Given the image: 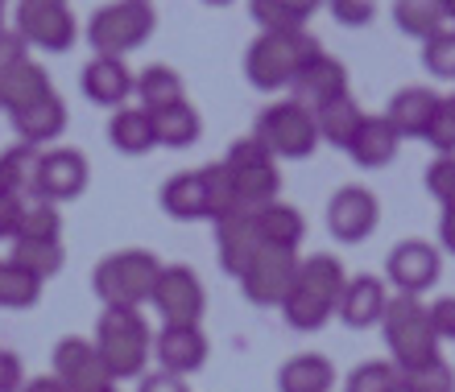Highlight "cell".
<instances>
[{
	"label": "cell",
	"instance_id": "484cf974",
	"mask_svg": "<svg viewBox=\"0 0 455 392\" xmlns=\"http://www.w3.org/2000/svg\"><path fill=\"white\" fill-rule=\"evenodd\" d=\"M315 124H319V137H323L327 145H336V149H352V141H356L364 116H360V107H356V99L352 96H336V99H327V104L315 107Z\"/></svg>",
	"mask_w": 455,
	"mask_h": 392
},
{
	"label": "cell",
	"instance_id": "d4e9b609",
	"mask_svg": "<svg viewBox=\"0 0 455 392\" xmlns=\"http://www.w3.org/2000/svg\"><path fill=\"white\" fill-rule=\"evenodd\" d=\"M12 129H17L21 145H34L37 149V145L54 141V137L67 129V104H62L59 96H46L42 104L17 112V116H12Z\"/></svg>",
	"mask_w": 455,
	"mask_h": 392
},
{
	"label": "cell",
	"instance_id": "e0dca14e",
	"mask_svg": "<svg viewBox=\"0 0 455 392\" xmlns=\"http://www.w3.org/2000/svg\"><path fill=\"white\" fill-rule=\"evenodd\" d=\"M294 99L299 104H307L315 112L319 104H327V99H336V96H347V71H344V62L331 59V54H315L307 67L299 71V79H294Z\"/></svg>",
	"mask_w": 455,
	"mask_h": 392
},
{
	"label": "cell",
	"instance_id": "5bb4252c",
	"mask_svg": "<svg viewBox=\"0 0 455 392\" xmlns=\"http://www.w3.org/2000/svg\"><path fill=\"white\" fill-rule=\"evenodd\" d=\"M439 269H443V261H439V252H435L427 239H402V244L389 252V261H385L389 281L406 297L431 289L435 281H439Z\"/></svg>",
	"mask_w": 455,
	"mask_h": 392
},
{
	"label": "cell",
	"instance_id": "4dcf8cb0",
	"mask_svg": "<svg viewBox=\"0 0 455 392\" xmlns=\"http://www.w3.org/2000/svg\"><path fill=\"white\" fill-rule=\"evenodd\" d=\"M331 384H336V368L323 356H294L277 372L282 392H327Z\"/></svg>",
	"mask_w": 455,
	"mask_h": 392
},
{
	"label": "cell",
	"instance_id": "52a82bcc",
	"mask_svg": "<svg viewBox=\"0 0 455 392\" xmlns=\"http://www.w3.org/2000/svg\"><path fill=\"white\" fill-rule=\"evenodd\" d=\"M228 169H232V182H236V207L240 211H261L269 202H277L282 191V174H277L274 157L257 137H244L228 149Z\"/></svg>",
	"mask_w": 455,
	"mask_h": 392
},
{
	"label": "cell",
	"instance_id": "9f6ffc18",
	"mask_svg": "<svg viewBox=\"0 0 455 392\" xmlns=\"http://www.w3.org/2000/svg\"><path fill=\"white\" fill-rule=\"evenodd\" d=\"M0 34H4V4H0Z\"/></svg>",
	"mask_w": 455,
	"mask_h": 392
},
{
	"label": "cell",
	"instance_id": "7c38bea8",
	"mask_svg": "<svg viewBox=\"0 0 455 392\" xmlns=\"http://www.w3.org/2000/svg\"><path fill=\"white\" fill-rule=\"evenodd\" d=\"M87 186V161L79 149H50L37 157L34 194L42 202H71Z\"/></svg>",
	"mask_w": 455,
	"mask_h": 392
},
{
	"label": "cell",
	"instance_id": "f6af8a7d",
	"mask_svg": "<svg viewBox=\"0 0 455 392\" xmlns=\"http://www.w3.org/2000/svg\"><path fill=\"white\" fill-rule=\"evenodd\" d=\"M21 215H25L21 194H0V239L21 236Z\"/></svg>",
	"mask_w": 455,
	"mask_h": 392
},
{
	"label": "cell",
	"instance_id": "4fadbf2b",
	"mask_svg": "<svg viewBox=\"0 0 455 392\" xmlns=\"http://www.w3.org/2000/svg\"><path fill=\"white\" fill-rule=\"evenodd\" d=\"M377 219H381V207H377V199H372L369 191H360V186H344V191H336L331 202H327V227H331V236H336L339 244L369 239Z\"/></svg>",
	"mask_w": 455,
	"mask_h": 392
},
{
	"label": "cell",
	"instance_id": "ba28073f",
	"mask_svg": "<svg viewBox=\"0 0 455 392\" xmlns=\"http://www.w3.org/2000/svg\"><path fill=\"white\" fill-rule=\"evenodd\" d=\"M299 256L282 248H261L249 261V269L240 273V289L252 306H282L299 281Z\"/></svg>",
	"mask_w": 455,
	"mask_h": 392
},
{
	"label": "cell",
	"instance_id": "f5cc1de1",
	"mask_svg": "<svg viewBox=\"0 0 455 392\" xmlns=\"http://www.w3.org/2000/svg\"><path fill=\"white\" fill-rule=\"evenodd\" d=\"M0 194H21V186H17V178H12V169L4 157H0Z\"/></svg>",
	"mask_w": 455,
	"mask_h": 392
},
{
	"label": "cell",
	"instance_id": "7402d4cb",
	"mask_svg": "<svg viewBox=\"0 0 455 392\" xmlns=\"http://www.w3.org/2000/svg\"><path fill=\"white\" fill-rule=\"evenodd\" d=\"M46 96H54V87H50V74L37 67V62L25 59L21 67H12L9 79H4V87H0V107L9 112V116H17V112H25V107L42 104Z\"/></svg>",
	"mask_w": 455,
	"mask_h": 392
},
{
	"label": "cell",
	"instance_id": "83f0119b",
	"mask_svg": "<svg viewBox=\"0 0 455 392\" xmlns=\"http://www.w3.org/2000/svg\"><path fill=\"white\" fill-rule=\"evenodd\" d=\"M294 286L315 297H323L327 306H339V294H344V286H347L344 264H339L336 256H307V261L299 264V281H294Z\"/></svg>",
	"mask_w": 455,
	"mask_h": 392
},
{
	"label": "cell",
	"instance_id": "db71d44e",
	"mask_svg": "<svg viewBox=\"0 0 455 392\" xmlns=\"http://www.w3.org/2000/svg\"><path fill=\"white\" fill-rule=\"evenodd\" d=\"M443 12H447V25L455 29V0H443Z\"/></svg>",
	"mask_w": 455,
	"mask_h": 392
},
{
	"label": "cell",
	"instance_id": "ac0fdd59",
	"mask_svg": "<svg viewBox=\"0 0 455 392\" xmlns=\"http://www.w3.org/2000/svg\"><path fill=\"white\" fill-rule=\"evenodd\" d=\"M132 87H137V79H132L129 67L120 59L96 54V59L84 67V96L100 107H124V99L132 96Z\"/></svg>",
	"mask_w": 455,
	"mask_h": 392
},
{
	"label": "cell",
	"instance_id": "9c48e42d",
	"mask_svg": "<svg viewBox=\"0 0 455 392\" xmlns=\"http://www.w3.org/2000/svg\"><path fill=\"white\" fill-rule=\"evenodd\" d=\"M154 306L166 326H199V318H204V310H207L204 281L191 269L170 264V269H162V277H157V286H154Z\"/></svg>",
	"mask_w": 455,
	"mask_h": 392
},
{
	"label": "cell",
	"instance_id": "8992f818",
	"mask_svg": "<svg viewBox=\"0 0 455 392\" xmlns=\"http://www.w3.org/2000/svg\"><path fill=\"white\" fill-rule=\"evenodd\" d=\"M252 137L269 149V157H294V161H302V157H311L315 145H319V124H315V112L307 104L282 99V104L261 112Z\"/></svg>",
	"mask_w": 455,
	"mask_h": 392
},
{
	"label": "cell",
	"instance_id": "8fae6325",
	"mask_svg": "<svg viewBox=\"0 0 455 392\" xmlns=\"http://www.w3.org/2000/svg\"><path fill=\"white\" fill-rule=\"evenodd\" d=\"M25 46H37L46 54H62L75 46V17L67 4H21L17 9V29Z\"/></svg>",
	"mask_w": 455,
	"mask_h": 392
},
{
	"label": "cell",
	"instance_id": "4316f807",
	"mask_svg": "<svg viewBox=\"0 0 455 392\" xmlns=\"http://www.w3.org/2000/svg\"><path fill=\"white\" fill-rule=\"evenodd\" d=\"M394 25L406 37L431 42L435 34H443L447 29L443 0H394Z\"/></svg>",
	"mask_w": 455,
	"mask_h": 392
},
{
	"label": "cell",
	"instance_id": "6da1fadb",
	"mask_svg": "<svg viewBox=\"0 0 455 392\" xmlns=\"http://www.w3.org/2000/svg\"><path fill=\"white\" fill-rule=\"evenodd\" d=\"M315 54H323V46L307 29H261L244 54V74L257 91H282L294 87L299 71Z\"/></svg>",
	"mask_w": 455,
	"mask_h": 392
},
{
	"label": "cell",
	"instance_id": "94428289",
	"mask_svg": "<svg viewBox=\"0 0 455 392\" xmlns=\"http://www.w3.org/2000/svg\"><path fill=\"white\" fill-rule=\"evenodd\" d=\"M112 392H116V388H112Z\"/></svg>",
	"mask_w": 455,
	"mask_h": 392
},
{
	"label": "cell",
	"instance_id": "680465c9",
	"mask_svg": "<svg viewBox=\"0 0 455 392\" xmlns=\"http://www.w3.org/2000/svg\"><path fill=\"white\" fill-rule=\"evenodd\" d=\"M0 4H4V0H0Z\"/></svg>",
	"mask_w": 455,
	"mask_h": 392
},
{
	"label": "cell",
	"instance_id": "8d00e7d4",
	"mask_svg": "<svg viewBox=\"0 0 455 392\" xmlns=\"http://www.w3.org/2000/svg\"><path fill=\"white\" fill-rule=\"evenodd\" d=\"M402 392H455V372L447 359H422L414 368H402Z\"/></svg>",
	"mask_w": 455,
	"mask_h": 392
},
{
	"label": "cell",
	"instance_id": "e575fe53",
	"mask_svg": "<svg viewBox=\"0 0 455 392\" xmlns=\"http://www.w3.org/2000/svg\"><path fill=\"white\" fill-rule=\"evenodd\" d=\"M42 297V281L17 269L12 261L0 264V310H29Z\"/></svg>",
	"mask_w": 455,
	"mask_h": 392
},
{
	"label": "cell",
	"instance_id": "277c9868",
	"mask_svg": "<svg viewBox=\"0 0 455 392\" xmlns=\"http://www.w3.org/2000/svg\"><path fill=\"white\" fill-rule=\"evenodd\" d=\"M381 331H385V347L394 351L397 368H414L422 359L439 356V334H435L431 310L422 306L419 297H406V294L389 297V306L381 314Z\"/></svg>",
	"mask_w": 455,
	"mask_h": 392
},
{
	"label": "cell",
	"instance_id": "d6986e66",
	"mask_svg": "<svg viewBox=\"0 0 455 392\" xmlns=\"http://www.w3.org/2000/svg\"><path fill=\"white\" fill-rule=\"evenodd\" d=\"M385 306H389V294H385V286L377 281V277H352L344 286V294H339V318L347 322V326H356V331H364V326H372V322H381Z\"/></svg>",
	"mask_w": 455,
	"mask_h": 392
},
{
	"label": "cell",
	"instance_id": "816d5d0a",
	"mask_svg": "<svg viewBox=\"0 0 455 392\" xmlns=\"http://www.w3.org/2000/svg\"><path fill=\"white\" fill-rule=\"evenodd\" d=\"M439 239H443V248L455 256V211H443V223H439Z\"/></svg>",
	"mask_w": 455,
	"mask_h": 392
},
{
	"label": "cell",
	"instance_id": "1f68e13d",
	"mask_svg": "<svg viewBox=\"0 0 455 392\" xmlns=\"http://www.w3.org/2000/svg\"><path fill=\"white\" fill-rule=\"evenodd\" d=\"M9 261L25 273H34L42 286H46L50 277L62 269L67 261V252H62V239H12V252Z\"/></svg>",
	"mask_w": 455,
	"mask_h": 392
},
{
	"label": "cell",
	"instance_id": "9a60e30c",
	"mask_svg": "<svg viewBox=\"0 0 455 392\" xmlns=\"http://www.w3.org/2000/svg\"><path fill=\"white\" fill-rule=\"evenodd\" d=\"M216 244H220V269L240 281V273L249 269V261L261 252V236H257V219L252 211H228L216 219Z\"/></svg>",
	"mask_w": 455,
	"mask_h": 392
},
{
	"label": "cell",
	"instance_id": "f546056e",
	"mask_svg": "<svg viewBox=\"0 0 455 392\" xmlns=\"http://www.w3.org/2000/svg\"><path fill=\"white\" fill-rule=\"evenodd\" d=\"M162 211L174 219H212L207 215V191L199 174H174L162 186Z\"/></svg>",
	"mask_w": 455,
	"mask_h": 392
},
{
	"label": "cell",
	"instance_id": "11a10c76",
	"mask_svg": "<svg viewBox=\"0 0 455 392\" xmlns=\"http://www.w3.org/2000/svg\"><path fill=\"white\" fill-rule=\"evenodd\" d=\"M21 4H67V0H21Z\"/></svg>",
	"mask_w": 455,
	"mask_h": 392
},
{
	"label": "cell",
	"instance_id": "c3c4849f",
	"mask_svg": "<svg viewBox=\"0 0 455 392\" xmlns=\"http://www.w3.org/2000/svg\"><path fill=\"white\" fill-rule=\"evenodd\" d=\"M431 322L439 339H455V297H439L431 306Z\"/></svg>",
	"mask_w": 455,
	"mask_h": 392
},
{
	"label": "cell",
	"instance_id": "3957f363",
	"mask_svg": "<svg viewBox=\"0 0 455 392\" xmlns=\"http://www.w3.org/2000/svg\"><path fill=\"white\" fill-rule=\"evenodd\" d=\"M96 351H100V359H104V368L112 372V380L141 376L145 359L154 351L149 322H145L137 310L104 306V314H100V322H96Z\"/></svg>",
	"mask_w": 455,
	"mask_h": 392
},
{
	"label": "cell",
	"instance_id": "91938a15",
	"mask_svg": "<svg viewBox=\"0 0 455 392\" xmlns=\"http://www.w3.org/2000/svg\"><path fill=\"white\" fill-rule=\"evenodd\" d=\"M0 264H4V261H0Z\"/></svg>",
	"mask_w": 455,
	"mask_h": 392
},
{
	"label": "cell",
	"instance_id": "f1b7e54d",
	"mask_svg": "<svg viewBox=\"0 0 455 392\" xmlns=\"http://www.w3.org/2000/svg\"><path fill=\"white\" fill-rule=\"evenodd\" d=\"M182 74L174 67H149V71L137 74V87H132V96L141 99L145 112H162V107H174L182 104Z\"/></svg>",
	"mask_w": 455,
	"mask_h": 392
},
{
	"label": "cell",
	"instance_id": "44dd1931",
	"mask_svg": "<svg viewBox=\"0 0 455 392\" xmlns=\"http://www.w3.org/2000/svg\"><path fill=\"white\" fill-rule=\"evenodd\" d=\"M397 145H402V137L394 132V124L385 116H364V124H360V132H356V141H352V161L356 166H364V169H381V166H389L397 157Z\"/></svg>",
	"mask_w": 455,
	"mask_h": 392
},
{
	"label": "cell",
	"instance_id": "836d02e7",
	"mask_svg": "<svg viewBox=\"0 0 455 392\" xmlns=\"http://www.w3.org/2000/svg\"><path fill=\"white\" fill-rule=\"evenodd\" d=\"M249 9L261 29H302L323 9V0H249Z\"/></svg>",
	"mask_w": 455,
	"mask_h": 392
},
{
	"label": "cell",
	"instance_id": "cb8c5ba5",
	"mask_svg": "<svg viewBox=\"0 0 455 392\" xmlns=\"http://www.w3.org/2000/svg\"><path fill=\"white\" fill-rule=\"evenodd\" d=\"M257 219V236H261V248H282V252H294L307 236V223L302 215L286 202H269L261 211L252 215Z\"/></svg>",
	"mask_w": 455,
	"mask_h": 392
},
{
	"label": "cell",
	"instance_id": "7bdbcfd3",
	"mask_svg": "<svg viewBox=\"0 0 455 392\" xmlns=\"http://www.w3.org/2000/svg\"><path fill=\"white\" fill-rule=\"evenodd\" d=\"M427 191L443 202V211H455V157H435L427 169Z\"/></svg>",
	"mask_w": 455,
	"mask_h": 392
},
{
	"label": "cell",
	"instance_id": "d590c367",
	"mask_svg": "<svg viewBox=\"0 0 455 392\" xmlns=\"http://www.w3.org/2000/svg\"><path fill=\"white\" fill-rule=\"evenodd\" d=\"M331 310L336 306H327L323 297H315L307 294V289H290V297L282 302V314H286V322L294 326V331H319L327 318H331Z\"/></svg>",
	"mask_w": 455,
	"mask_h": 392
},
{
	"label": "cell",
	"instance_id": "74e56055",
	"mask_svg": "<svg viewBox=\"0 0 455 392\" xmlns=\"http://www.w3.org/2000/svg\"><path fill=\"white\" fill-rule=\"evenodd\" d=\"M199 178H204V191H207V215L220 219V215L236 211V182H232V169L224 161L216 166H204L199 169Z\"/></svg>",
	"mask_w": 455,
	"mask_h": 392
},
{
	"label": "cell",
	"instance_id": "681fc988",
	"mask_svg": "<svg viewBox=\"0 0 455 392\" xmlns=\"http://www.w3.org/2000/svg\"><path fill=\"white\" fill-rule=\"evenodd\" d=\"M141 392H191L182 376L174 372H154V376H145L141 380Z\"/></svg>",
	"mask_w": 455,
	"mask_h": 392
},
{
	"label": "cell",
	"instance_id": "30bf717a",
	"mask_svg": "<svg viewBox=\"0 0 455 392\" xmlns=\"http://www.w3.org/2000/svg\"><path fill=\"white\" fill-rule=\"evenodd\" d=\"M54 376L67 384V392H112L116 388L112 372L100 359L96 343H87V339H62L54 347Z\"/></svg>",
	"mask_w": 455,
	"mask_h": 392
},
{
	"label": "cell",
	"instance_id": "f35d334b",
	"mask_svg": "<svg viewBox=\"0 0 455 392\" xmlns=\"http://www.w3.org/2000/svg\"><path fill=\"white\" fill-rule=\"evenodd\" d=\"M347 392H402V368L397 364H360L352 376H347Z\"/></svg>",
	"mask_w": 455,
	"mask_h": 392
},
{
	"label": "cell",
	"instance_id": "6f0895ef",
	"mask_svg": "<svg viewBox=\"0 0 455 392\" xmlns=\"http://www.w3.org/2000/svg\"><path fill=\"white\" fill-rule=\"evenodd\" d=\"M204 4H232V0H204Z\"/></svg>",
	"mask_w": 455,
	"mask_h": 392
},
{
	"label": "cell",
	"instance_id": "ee69618b",
	"mask_svg": "<svg viewBox=\"0 0 455 392\" xmlns=\"http://www.w3.org/2000/svg\"><path fill=\"white\" fill-rule=\"evenodd\" d=\"M327 9H331V17L339 25L360 29V25H369L377 17V0H327Z\"/></svg>",
	"mask_w": 455,
	"mask_h": 392
},
{
	"label": "cell",
	"instance_id": "ab89813d",
	"mask_svg": "<svg viewBox=\"0 0 455 392\" xmlns=\"http://www.w3.org/2000/svg\"><path fill=\"white\" fill-rule=\"evenodd\" d=\"M17 239H62V219L54 202H25L21 215V236Z\"/></svg>",
	"mask_w": 455,
	"mask_h": 392
},
{
	"label": "cell",
	"instance_id": "603a6c76",
	"mask_svg": "<svg viewBox=\"0 0 455 392\" xmlns=\"http://www.w3.org/2000/svg\"><path fill=\"white\" fill-rule=\"evenodd\" d=\"M108 141H112V149L124 157L149 153L157 145L154 116H149L145 107H116V116H112V124H108Z\"/></svg>",
	"mask_w": 455,
	"mask_h": 392
},
{
	"label": "cell",
	"instance_id": "ffe728a7",
	"mask_svg": "<svg viewBox=\"0 0 455 392\" xmlns=\"http://www.w3.org/2000/svg\"><path fill=\"white\" fill-rule=\"evenodd\" d=\"M435 107H439V96H435V91H427V87H406V91H397V96L389 99L385 120L394 124L397 137H427Z\"/></svg>",
	"mask_w": 455,
	"mask_h": 392
},
{
	"label": "cell",
	"instance_id": "5b68a950",
	"mask_svg": "<svg viewBox=\"0 0 455 392\" xmlns=\"http://www.w3.org/2000/svg\"><path fill=\"white\" fill-rule=\"evenodd\" d=\"M154 25H157V17L149 9V0H112V4L92 12L87 42L104 59H120V54L145 46L149 34H154Z\"/></svg>",
	"mask_w": 455,
	"mask_h": 392
},
{
	"label": "cell",
	"instance_id": "2e32d148",
	"mask_svg": "<svg viewBox=\"0 0 455 392\" xmlns=\"http://www.w3.org/2000/svg\"><path fill=\"white\" fill-rule=\"evenodd\" d=\"M154 356L162 372L191 376L207 364V339L199 326H162V334L154 339Z\"/></svg>",
	"mask_w": 455,
	"mask_h": 392
},
{
	"label": "cell",
	"instance_id": "60d3db41",
	"mask_svg": "<svg viewBox=\"0 0 455 392\" xmlns=\"http://www.w3.org/2000/svg\"><path fill=\"white\" fill-rule=\"evenodd\" d=\"M422 67L435 79H455V29H443L431 42H422Z\"/></svg>",
	"mask_w": 455,
	"mask_h": 392
},
{
	"label": "cell",
	"instance_id": "7a4b0ae2",
	"mask_svg": "<svg viewBox=\"0 0 455 392\" xmlns=\"http://www.w3.org/2000/svg\"><path fill=\"white\" fill-rule=\"evenodd\" d=\"M162 277L154 252L145 248H129V252H112L96 264L92 273V289L104 306L112 310H137L141 302H154V286Z\"/></svg>",
	"mask_w": 455,
	"mask_h": 392
},
{
	"label": "cell",
	"instance_id": "bcb514c9",
	"mask_svg": "<svg viewBox=\"0 0 455 392\" xmlns=\"http://www.w3.org/2000/svg\"><path fill=\"white\" fill-rule=\"evenodd\" d=\"M21 62H25V42L12 34V29H4V34H0V87H4L12 67H21Z\"/></svg>",
	"mask_w": 455,
	"mask_h": 392
},
{
	"label": "cell",
	"instance_id": "f907efd6",
	"mask_svg": "<svg viewBox=\"0 0 455 392\" xmlns=\"http://www.w3.org/2000/svg\"><path fill=\"white\" fill-rule=\"evenodd\" d=\"M21 392H67V384H62L59 376H37V380H29Z\"/></svg>",
	"mask_w": 455,
	"mask_h": 392
},
{
	"label": "cell",
	"instance_id": "b9f144b4",
	"mask_svg": "<svg viewBox=\"0 0 455 392\" xmlns=\"http://www.w3.org/2000/svg\"><path fill=\"white\" fill-rule=\"evenodd\" d=\"M422 141H431L443 157L455 153V96L439 99V107H435V116H431V129H427Z\"/></svg>",
	"mask_w": 455,
	"mask_h": 392
},
{
	"label": "cell",
	"instance_id": "d6a6232c",
	"mask_svg": "<svg viewBox=\"0 0 455 392\" xmlns=\"http://www.w3.org/2000/svg\"><path fill=\"white\" fill-rule=\"evenodd\" d=\"M154 116V129H157V145H166V149H187V145L199 141V112H195L187 99L174 107H162V112H149Z\"/></svg>",
	"mask_w": 455,
	"mask_h": 392
},
{
	"label": "cell",
	"instance_id": "7dc6e473",
	"mask_svg": "<svg viewBox=\"0 0 455 392\" xmlns=\"http://www.w3.org/2000/svg\"><path fill=\"white\" fill-rule=\"evenodd\" d=\"M25 376H21V359L0 347V392H21Z\"/></svg>",
	"mask_w": 455,
	"mask_h": 392
}]
</instances>
